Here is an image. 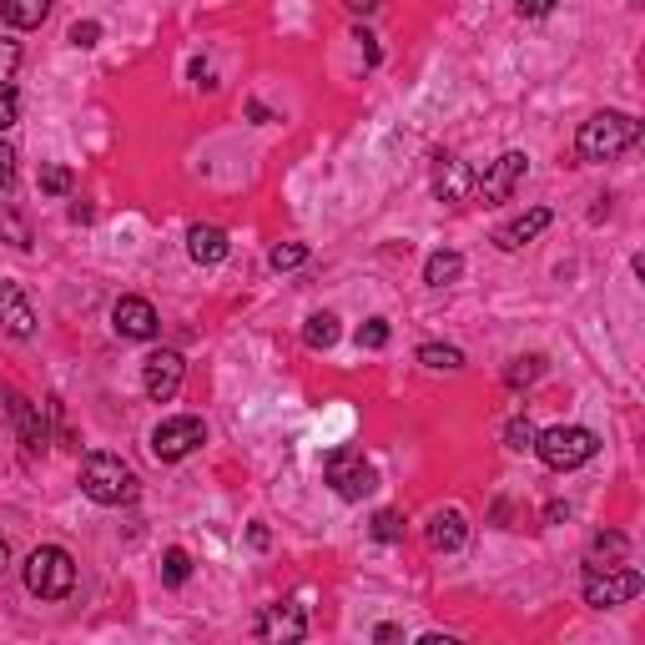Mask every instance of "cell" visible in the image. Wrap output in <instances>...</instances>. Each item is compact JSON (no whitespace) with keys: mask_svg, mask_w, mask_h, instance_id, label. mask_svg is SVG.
<instances>
[{"mask_svg":"<svg viewBox=\"0 0 645 645\" xmlns=\"http://www.w3.org/2000/svg\"><path fill=\"white\" fill-rule=\"evenodd\" d=\"M81 494L101 509H121V504H132L142 494L137 484V469L126 464L121 454H106V449H91L81 459Z\"/></svg>","mask_w":645,"mask_h":645,"instance_id":"1","label":"cell"},{"mask_svg":"<svg viewBox=\"0 0 645 645\" xmlns=\"http://www.w3.org/2000/svg\"><path fill=\"white\" fill-rule=\"evenodd\" d=\"M635 142H640V121L630 111H595L590 121H580L575 152H580V162H615Z\"/></svg>","mask_w":645,"mask_h":645,"instance_id":"2","label":"cell"},{"mask_svg":"<svg viewBox=\"0 0 645 645\" xmlns=\"http://www.w3.org/2000/svg\"><path fill=\"white\" fill-rule=\"evenodd\" d=\"M21 580L36 600H66L76 590V560L61 545H36L21 565Z\"/></svg>","mask_w":645,"mask_h":645,"instance_id":"3","label":"cell"},{"mask_svg":"<svg viewBox=\"0 0 645 645\" xmlns=\"http://www.w3.org/2000/svg\"><path fill=\"white\" fill-rule=\"evenodd\" d=\"M535 454H540L545 469L570 474V469H580V464H590V459L600 454V439H595V429H585V424H555V429L535 434Z\"/></svg>","mask_w":645,"mask_h":645,"instance_id":"4","label":"cell"},{"mask_svg":"<svg viewBox=\"0 0 645 645\" xmlns=\"http://www.w3.org/2000/svg\"><path fill=\"white\" fill-rule=\"evenodd\" d=\"M323 469H328L333 494L348 499V504H358V499H368V494L378 489V469L363 459V449H333Z\"/></svg>","mask_w":645,"mask_h":645,"instance_id":"5","label":"cell"},{"mask_svg":"<svg viewBox=\"0 0 645 645\" xmlns=\"http://www.w3.org/2000/svg\"><path fill=\"white\" fill-rule=\"evenodd\" d=\"M640 590H645V580H640L635 565H610V570H590V575H585V605H595V610L625 605V600H635Z\"/></svg>","mask_w":645,"mask_h":645,"instance_id":"6","label":"cell"},{"mask_svg":"<svg viewBox=\"0 0 645 645\" xmlns=\"http://www.w3.org/2000/svg\"><path fill=\"white\" fill-rule=\"evenodd\" d=\"M202 439H207V424H202L197 414H172V419H162V424L152 429V454H157L162 464H177V459H187Z\"/></svg>","mask_w":645,"mask_h":645,"instance_id":"7","label":"cell"},{"mask_svg":"<svg viewBox=\"0 0 645 645\" xmlns=\"http://www.w3.org/2000/svg\"><path fill=\"white\" fill-rule=\"evenodd\" d=\"M182 378H187V358H182L177 348L147 353V363H142V389H147L152 404H172V399L182 394Z\"/></svg>","mask_w":645,"mask_h":645,"instance_id":"8","label":"cell"},{"mask_svg":"<svg viewBox=\"0 0 645 645\" xmlns=\"http://www.w3.org/2000/svg\"><path fill=\"white\" fill-rule=\"evenodd\" d=\"M525 172H530V157H525V152H504V157H494V162L474 177V187H479V197H484L489 207H499V202L514 197V187L525 182Z\"/></svg>","mask_w":645,"mask_h":645,"instance_id":"9","label":"cell"},{"mask_svg":"<svg viewBox=\"0 0 645 645\" xmlns=\"http://www.w3.org/2000/svg\"><path fill=\"white\" fill-rule=\"evenodd\" d=\"M252 630H257V640H283V645H293V640L308 635V615H303V605L278 600V605H263V615H257Z\"/></svg>","mask_w":645,"mask_h":645,"instance_id":"10","label":"cell"},{"mask_svg":"<svg viewBox=\"0 0 645 645\" xmlns=\"http://www.w3.org/2000/svg\"><path fill=\"white\" fill-rule=\"evenodd\" d=\"M111 328H116L121 338L147 343V338H157V333H162V318H157V308H152L147 298H116V308H111Z\"/></svg>","mask_w":645,"mask_h":645,"instance_id":"11","label":"cell"},{"mask_svg":"<svg viewBox=\"0 0 645 645\" xmlns=\"http://www.w3.org/2000/svg\"><path fill=\"white\" fill-rule=\"evenodd\" d=\"M6 409H11V419H16V434H21V444H26V454H46V444H51V424H46V414H41V404H31L26 394H6Z\"/></svg>","mask_w":645,"mask_h":645,"instance_id":"12","label":"cell"},{"mask_svg":"<svg viewBox=\"0 0 645 645\" xmlns=\"http://www.w3.org/2000/svg\"><path fill=\"white\" fill-rule=\"evenodd\" d=\"M0 333H11V338L36 333V308L21 293V283H11V278H0Z\"/></svg>","mask_w":645,"mask_h":645,"instance_id":"13","label":"cell"},{"mask_svg":"<svg viewBox=\"0 0 645 645\" xmlns=\"http://www.w3.org/2000/svg\"><path fill=\"white\" fill-rule=\"evenodd\" d=\"M424 540H429V550L454 555V550H464V540H469V520H464L459 509H434L429 525H424Z\"/></svg>","mask_w":645,"mask_h":645,"instance_id":"14","label":"cell"},{"mask_svg":"<svg viewBox=\"0 0 645 645\" xmlns=\"http://www.w3.org/2000/svg\"><path fill=\"white\" fill-rule=\"evenodd\" d=\"M550 222H555V212H550V207H530V212H520L514 222H504V227L494 232V242H499L504 252H520V247H525V242H535Z\"/></svg>","mask_w":645,"mask_h":645,"instance_id":"15","label":"cell"},{"mask_svg":"<svg viewBox=\"0 0 645 645\" xmlns=\"http://www.w3.org/2000/svg\"><path fill=\"white\" fill-rule=\"evenodd\" d=\"M474 192V172L459 157H434V197L439 202H464Z\"/></svg>","mask_w":645,"mask_h":645,"instance_id":"16","label":"cell"},{"mask_svg":"<svg viewBox=\"0 0 645 645\" xmlns=\"http://www.w3.org/2000/svg\"><path fill=\"white\" fill-rule=\"evenodd\" d=\"M187 252H192L197 268H212V263H222V257H227V232L212 227V222H197L187 232Z\"/></svg>","mask_w":645,"mask_h":645,"instance_id":"17","label":"cell"},{"mask_svg":"<svg viewBox=\"0 0 645 645\" xmlns=\"http://www.w3.org/2000/svg\"><path fill=\"white\" fill-rule=\"evenodd\" d=\"M51 16V0H0V21L16 31H36Z\"/></svg>","mask_w":645,"mask_h":645,"instance_id":"18","label":"cell"},{"mask_svg":"<svg viewBox=\"0 0 645 645\" xmlns=\"http://www.w3.org/2000/svg\"><path fill=\"white\" fill-rule=\"evenodd\" d=\"M625 535H615V530H605V535H595L590 540V555H585V575L590 570H610V565H620L625 560Z\"/></svg>","mask_w":645,"mask_h":645,"instance_id":"19","label":"cell"},{"mask_svg":"<svg viewBox=\"0 0 645 645\" xmlns=\"http://www.w3.org/2000/svg\"><path fill=\"white\" fill-rule=\"evenodd\" d=\"M459 273H464V257H459L454 247L429 252V263H424V283H429V288H449V283H459Z\"/></svg>","mask_w":645,"mask_h":645,"instance_id":"20","label":"cell"},{"mask_svg":"<svg viewBox=\"0 0 645 645\" xmlns=\"http://www.w3.org/2000/svg\"><path fill=\"white\" fill-rule=\"evenodd\" d=\"M303 343H308L313 353L333 348V343H338V318H333V313H313V318L303 323Z\"/></svg>","mask_w":645,"mask_h":645,"instance_id":"21","label":"cell"},{"mask_svg":"<svg viewBox=\"0 0 645 645\" xmlns=\"http://www.w3.org/2000/svg\"><path fill=\"white\" fill-rule=\"evenodd\" d=\"M419 363L434 368V373H459V368H464V353H459L454 343H424V348H419Z\"/></svg>","mask_w":645,"mask_h":645,"instance_id":"22","label":"cell"},{"mask_svg":"<svg viewBox=\"0 0 645 645\" xmlns=\"http://www.w3.org/2000/svg\"><path fill=\"white\" fill-rule=\"evenodd\" d=\"M0 237H6L11 247H21V252H31V222L11 202H0Z\"/></svg>","mask_w":645,"mask_h":645,"instance_id":"23","label":"cell"},{"mask_svg":"<svg viewBox=\"0 0 645 645\" xmlns=\"http://www.w3.org/2000/svg\"><path fill=\"white\" fill-rule=\"evenodd\" d=\"M368 535H373L378 545H399V540H404V514H399V509H378L373 525H368Z\"/></svg>","mask_w":645,"mask_h":645,"instance_id":"24","label":"cell"},{"mask_svg":"<svg viewBox=\"0 0 645 645\" xmlns=\"http://www.w3.org/2000/svg\"><path fill=\"white\" fill-rule=\"evenodd\" d=\"M545 373V358L540 353H530V358H514L509 368H504V383H509V389H530V383Z\"/></svg>","mask_w":645,"mask_h":645,"instance_id":"25","label":"cell"},{"mask_svg":"<svg viewBox=\"0 0 645 645\" xmlns=\"http://www.w3.org/2000/svg\"><path fill=\"white\" fill-rule=\"evenodd\" d=\"M268 263H273L278 273H293V268H303V263H308V242H278V247L268 252Z\"/></svg>","mask_w":645,"mask_h":645,"instance_id":"26","label":"cell"},{"mask_svg":"<svg viewBox=\"0 0 645 645\" xmlns=\"http://www.w3.org/2000/svg\"><path fill=\"white\" fill-rule=\"evenodd\" d=\"M162 580H167V585H187V580H192V555L172 545V550L162 555Z\"/></svg>","mask_w":645,"mask_h":645,"instance_id":"27","label":"cell"},{"mask_svg":"<svg viewBox=\"0 0 645 645\" xmlns=\"http://www.w3.org/2000/svg\"><path fill=\"white\" fill-rule=\"evenodd\" d=\"M71 182H76V177H71V167H61V162L41 167V192H46V197H66V192H71Z\"/></svg>","mask_w":645,"mask_h":645,"instance_id":"28","label":"cell"},{"mask_svg":"<svg viewBox=\"0 0 645 645\" xmlns=\"http://www.w3.org/2000/svg\"><path fill=\"white\" fill-rule=\"evenodd\" d=\"M535 434H540V429H535L530 419H509V424H504V444H509V449H520V454H525V449H535Z\"/></svg>","mask_w":645,"mask_h":645,"instance_id":"29","label":"cell"},{"mask_svg":"<svg viewBox=\"0 0 645 645\" xmlns=\"http://www.w3.org/2000/svg\"><path fill=\"white\" fill-rule=\"evenodd\" d=\"M358 348H389V318H368L363 328H358Z\"/></svg>","mask_w":645,"mask_h":645,"instance_id":"30","label":"cell"},{"mask_svg":"<svg viewBox=\"0 0 645 645\" xmlns=\"http://www.w3.org/2000/svg\"><path fill=\"white\" fill-rule=\"evenodd\" d=\"M16 71H21V46L0 36V91H6V86L16 81Z\"/></svg>","mask_w":645,"mask_h":645,"instance_id":"31","label":"cell"},{"mask_svg":"<svg viewBox=\"0 0 645 645\" xmlns=\"http://www.w3.org/2000/svg\"><path fill=\"white\" fill-rule=\"evenodd\" d=\"M16 121H21V96H16V86H6L0 91V137H6Z\"/></svg>","mask_w":645,"mask_h":645,"instance_id":"32","label":"cell"},{"mask_svg":"<svg viewBox=\"0 0 645 645\" xmlns=\"http://www.w3.org/2000/svg\"><path fill=\"white\" fill-rule=\"evenodd\" d=\"M16 162H21V157H16V147H11L6 137H0V192H11V187H16Z\"/></svg>","mask_w":645,"mask_h":645,"instance_id":"33","label":"cell"},{"mask_svg":"<svg viewBox=\"0 0 645 645\" xmlns=\"http://www.w3.org/2000/svg\"><path fill=\"white\" fill-rule=\"evenodd\" d=\"M66 41H71V46H81V51H86V46H96V41H101V26H96V21H76V26H71V36H66Z\"/></svg>","mask_w":645,"mask_h":645,"instance_id":"34","label":"cell"},{"mask_svg":"<svg viewBox=\"0 0 645 645\" xmlns=\"http://www.w3.org/2000/svg\"><path fill=\"white\" fill-rule=\"evenodd\" d=\"M514 11H520L525 21H545L555 11V0H514Z\"/></svg>","mask_w":645,"mask_h":645,"instance_id":"35","label":"cell"},{"mask_svg":"<svg viewBox=\"0 0 645 645\" xmlns=\"http://www.w3.org/2000/svg\"><path fill=\"white\" fill-rule=\"evenodd\" d=\"M247 545H252V550H268V545H273L268 525H252V530H247Z\"/></svg>","mask_w":645,"mask_h":645,"instance_id":"36","label":"cell"},{"mask_svg":"<svg viewBox=\"0 0 645 645\" xmlns=\"http://www.w3.org/2000/svg\"><path fill=\"white\" fill-rule=\"evenodd\" d=\"M343 6H348V11H353V16H368V11H373V6H378V0H343Z\"/></svg>","mask_w":645,"mask_h":645,"instance_id":"37","label":"cell"},{"mask_svg":"<svg viewBox=\"0 0 645 645\" xmlns=\"http://www.w3.org/2000/svg\"><path fill=\"white\" fill-rule=\"evenodd\" d=\"M399 635H404L399 625H378V630H373V640H399Z\"/></svg>","mask_w":645,"mask_h":645,"instance_id":"38","label":"cell"},{"mask_svg":"<svg viewBox=\"0 0 645 645\" xmlns=\"http://www.w3.org/2000/svg\"><path fill=\"white\" fill-rule=\"evenodd\" d=\"M6 565H11V545L0 540V575H6Z\"/></svg>","mask_w":645,"mask_h":645,"instance_id":"39","label":"cell"},{"mask_svg":"<svg viewBox=\"0 0 645 645\" xmlns=\"http://www.w3.org/2000/svg\"><path fill=\"white\" fill-rule=\"evenodd\" d=\"M630 6H640V0H630Z\"/></svg>","mask_w":645,"mask_h":645,"instance_id":"40","label":"cell"}]
</instances>
